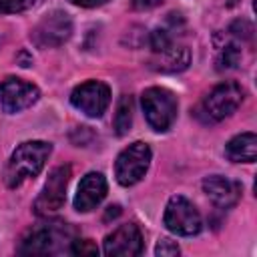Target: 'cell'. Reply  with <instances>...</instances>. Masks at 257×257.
<instances>
[{
  "mask_svg": "<svg viewBox=\"0 0 257 257\" xmlns=\"http://www.w3.org/2000/svg\"><path fill=\"white\" fill-rule=\"evenodd\" d=\"M52 147L50 143H44V141H26L22 143L10 157L8 161V167H6V173H4V181L8 187H18L22 181L30 179V177H36L48 155H50Z\"/></svg>",
  "mask_w": 257,
  "mask_h": 257,
  "instance_id": "6da1fadb",
  "label": "cell"
},
{
  "mask_svg": "<svg viewBox=\"0 0 257 257\" xmlns=\"http://www.w3.org/2000/svg\"><path fill=\"white\" fill-rule=\"evenodd\" d=\"M143 112L153 131L165 133L171 128L177 116V98L171 90L163 86H151L141 96Z\"/></svg>",
  "mask_w": 257,
  "mask_h": 257,
  "instance_id": "7a4b0ae2",
  "label": "cell"
},
{
  "mask_svg": "<svg viewBox=\"0 0 257 257\" xmlns=\"http://www.w3.org/2000/svg\"><path fill=\"white\" fill-rule=\"evenodd\" d=\"M151 157H153L151 147L143 141H137V143L128 145L126 149H122L120 155L116 157V163H114L116 181L122 187L137 185L145 177V173L149 171Z\"/></svg>",
  "mask_w": 257,
  "mask_h": 257,
  "instance_id": "3957f363",
  "label": "cell"
},
{
  "mask_svg": "<svg viewBox=\"0 0 257 257\" xmlns=\"http://www.w3.org/2000/svg\"><path fill=\"white\" fill-rule=\"evenodd\" d=\"M163 223L171 233L181 235V237L197 235L203 227L197 207L183 195H175L169 199L165 215H163Z\"/></svg>",
  "mask_w": 257,
  "mask_h": 257,
  "instance_id": "277c9868",
  "label": "cell"
},
{
  "mask_svg": "<svg viewBox=\"0 0 257 257\" xmlns=\"http://www.w3.org/2000/svg\"><path fill=\"white\" fill-rule=\"evenodd\" d=\"M241 102H243V88L237 82L227 80V82L217 84L205 96L201 108H203L207 120H223V118L231 116L239 108Z\"/></svg>",
  "mask_w": 257,
  "mask_h": 257,
  "instance_id": "5b68a950",
  "label": "cell"
},
{
  "mask_svg": "<svg viewBox=\"0 0 257 257\" xmlns=\"http://www.w3.org/2000/svg\"><path fill=\"white\" fill-rule=\"evenodd\" d=\"M68 181H70V167L68 165H60V167L50 171V175H48V179H46V183L42 187V193L34 201L36 215L56 213L64 205Z\"/></svg>",
  "mask_w": 257,
  "mask_h": 257,
  "instance_id": "8992f818",
  "label": "cell"
},
{
  "mask_svg": "<svg viewBox=\"0 0 257 257\" xmlns=\"http://www.w3.org/2000/svg\"><path fill=\"white\" fill-rule=\"evenodd\" d=\"M72 34V20L68 14L56 10L46 14L32 30L30 38L40 48H54L64 44Z\"/></svg>",
  "mask_w": 257,
  "mask_h": 257,
  "instance_id": "52a82bcc",
  "label": "cell"
},
{
  "mask_svg": "<svg viewBox=\"0 0 257 257\" xmlns=\"http://www.w3.org/2000/svg\"><path fill=\"white\" fill-rule=\"evenodd\" d=\"M70 102L86 116L98 118L110 104V88L100 80H86L72 90Z\"/></svg>",
  "mask_w": 257,
  "mask_h": 257,
  "instance_id": "ba28073f",
  "label": "cell"
},
{
  "mask_svg": "<svg viewBox=\"0 0 257 257\" xmlns=\"http://www.w3.org/2000/svg\"><path fill=\"white\" fill-rule=\"evenodd\" d=\"M40 96L36 84L22 78H6L0 82V108L6 112H20L32 106Z\"/></svg>",
  "mask_w": 257,
  "mask_h": 257,
  "instance_id": "9c48e42d",
  "label": "cell"
},
{
  "mask_svg": "<svg viewBox=\"0 0 257 257\" xmlns=\"http://www.w3.org/2000/svg\"><path fill=\"white\" fill-rule=\"evenodd\" d=\"M104 255L108 257H135L143 251V233L135 223L116 227L104 239Z\"/></svg>",
  "mask_w": 257,
  "mask_h": 257,
  "instance_id": "30bf717a",
  "label": "cell"
},
{
  "mask_svg": "<svg viewBox=\"0 0 257 257\" xmlns=\"http://www.w3.org/2000/svg\"><path fill=\"white\" fill-rule=\"evenodd\" d=\"M66 227H56V225H44L32 229L20 243V253L22 255H50L58 251V243L64 239Z\"/></svg>",
  "mask_w": 257,
  "mask_h": 257,
  "instance_id": "8fae6325",
  "label": "cell"
},
{
  "mask_svg": "<svg viewBox=\"0 0 257 257\" xmlns=\"http://www.w3.org/2000/svg\"><path fill=\"white\" fill-rule=\"evenodd\" d=\"M106 179L102 177V173H86L80 179V185L76 189L74 195V209L78 213H88L94 207L100 205V201L106 197Z\"/></svg>",
  "mask_w": 257,
  "mask_h": 257,
  "instance_id": "7c38bea8",
  "label": "cell"
},
{
  "mask_svg": "<svg viewBox=\"0 0 257 257\" xmlns=\"http://www.w3.org/2000/svg\"><path fill=\"white\" fill-rule=\"evenodd\" d=\"M203 191L205 195L221 209H229L237 205L241 199V183L223 177V175H209L203 179Z\"/></svg>",
  "mask_w": 257,
  "mask_h": 257,
  "instance_id": "4fadbf2b",
  "label": "cell"
},
{
  "mask_svg": "<svg viewBox=\"0 0 257 257\" xmlns=\"http://www.w3.org/2000/svg\"><path fill=\"white\" fill-rule=\"evenodd\" d=\"M225 155L233 163H253L257 159L255 133H241V135L233 137L225 147Z\"/></svg>",
  "mask_w": 257,
  "mask_h": 257,
  "instance_id": "5bb4252c",
  "label": "cell"
},
{
  "mask_svg": "<svg viewBox=\"0 0 257 257\" xmlns=\"http://www.w3.org/2000/svg\"><path fill=\"white\" fill-rule=\"evenodd\" d=\"M191 54L185 46H169L161 52H157V60H155V68L163 70V72H179L185 70L189 66Z\"/></svg>",
  "mask_w": 257,
  "mask_h": 257,
  "instance_id": "9a60e30c",
  "label": "cell"
},
{
  "mask_svg": "<svg viewBox=\"0 0 257 257\" xmlns=\"http://www.w3.org/2000/svg\"><path fill=\"white\" fill-rule=\"evenodd\" d=\"M133 124V96L124 94L120 96L118 104H116V114H114V131L118 137L126 135L131 131Z\"/></svg>",
  "mask_w": 257,
  "mask_h": 257,
  "instance_id": "2e32d148",
  "label": "cell"
},
{
  "mask_svg": "<svg viewBox=\"0 0 257 257\" xmlns=\"http://www.w3.org/2000/svg\"><path fill=\"white\" fill-rule=\"evenodd\" d=\"M239 62H241V50L235 44L223 46L221 58H219V68H237Z\"/></svg>",
  "mask_w": 257,
  "mask_h": 257,
  "instance_id": "e0dca14e",
  "label": "cell"
},
{
  "mask_svg": "<svg viewBox=\"0 0 257 257\" xmlns=\"http://www.w3.org/2000/svg\"><path fill=\"white\" fill-rule=\"evenodd\" d=\"M70 253H74V255H96L98 247L90 239H76V241H72Z\"/></svg>",
  "mask_w": 257,
  "mask_h": 257,
  "instance_id": "ac0fdd59",
  "label": "cell"
},
{
  "mask_svg": "<svg viewBox=\"0 0 257 257\" xmlns=\"http://www.w3.org/2000/svg\"><path fill=\"white\" fill-rule=\"evenodd\" d=\"M179 245L175 243V241H171V239H161L159 243H157V247H155V253L157 255H163V257H171V255H179Z\"/></svg>",
  "mask_w": 257,
  "mask_h": 257,
  "instance_id": "d6986e66",
  "label": "cell"
},
{
  "mask_svg": "<svg viewBox=\"0 0 257 257\" xmlns=\"http://www.w3.org/2000/svg\"><path fill=\"white\" fill-rule=\"evenodd\" d=\"M32 2L34 0H0V12H20Z\"/></svg>",
  "mask_w": 257,
  "mask_h": 257,
  "instance_id": "ffe728a7",
  "label": "cell"
},
{
  "mask_svg": "<svg viewBox=\"0 0 257 257\" xmlns=\"http://www.w3.org/2000/svg\"><path fill=\"white\" fill-rule=\"evenodd\" d=\"M161 2L163 0H131V4H133L135 10H151V8L159 6Z\"/></svg>",
  "mask_w": 257,
  "mask_h": 257,
  "instance_id": "44dd1931",
  "label": "cell"
},
{
  "mask_svg": "<svg viewBox=\"0 0 257 257\" xmlns=\"http://www.w3.org/2000/svg\"><path fill=\"white\" fill-rule=\"evenodd\" d=\"M70 2L76 4V6H82V8H94V6H100L108 0H70Z\"/></svg>",
  "mask_w": 257,
  "mask_h": 257,
  "instance_id": "7402d4cb",
  "label": "cell"
}]
</instances>
